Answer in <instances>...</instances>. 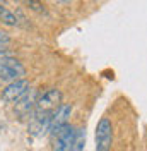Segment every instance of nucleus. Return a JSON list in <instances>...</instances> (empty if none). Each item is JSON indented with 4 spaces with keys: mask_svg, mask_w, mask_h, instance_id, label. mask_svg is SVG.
<instances>
[{
    "mask_svg": "<svg viewBox=\"0 0 147 151\" xmlns=\"http://www.w3.org/2000/svg\"><path fill=\"white\" fill-rule=\"evenodd\" d=\"M26 76V67L19 62L17 58L9 55H2L0 57V79L2 81H19V79H24Z\"/></svg>",
    "mask_w": 147,
    "mask_h": 151,
    "instance_id": "nucleus-1",
    "label": "nucleus"
},
{
    "mask_svg": "<svg viewBox=\"0 0 147 151\" xmlns=\"http://www.w3.org/2000/svg\"><path fill=\"white\" fill-rule=\"evenodd\" d=\"M77 134L79 129L72 124H65L64 127H60L53 136V150L55 151H72L77 141Z\"/></svg>",
    "mask_w": 147,
    "mask_h": 151,
    "instance_id": "nucleus-2",
    "label": "nucleus"
},
{
    "mask_svg": "<svg viewBox=\"0 0 147 151\" xmlns=\"http://www.w3.org/2000/svg\"><path fill=\"white\" fill-rule=\"evenodd\" d=\"M62 100H64V93L60 89H56V88H50V89L43 91V93L38 96L34 108H36V112H48L50 113V112H53V110H56L62 105Z\"/></svg>",
    "mask_w": 147,
    "mask_h": 151,
    "instance_id": "nucleus-3",
    "label": "nucleus"
},
{
    "mask_svg": "<svg viewBox=\"0 0 147 151\" xmlns=\"http://www.w3.org/2000/svg\"><path fill=\"white\" fill-rule=\"evenodd\" d=\"M113 146V124L103 117L96 125V151H110Z\"/></svg>",
    "mask_w": 147,
    "mask_h": 151,
    "instance_id": "nucleus-4",
    "label": "nucleus"
},
{
    "mask_svg": "<svg viewBox=\"0 0 147 151\" xmlns=\"http://www.w3.org/2000/svg\"><path fill=\"white\" fill-rule=\"evenodd\" d=\"M31 89L28 79H19V81H12L4 88L2 91V100L7 103H17L19 100L24 96Z\"/></svg>",
    "mask_w": 147,
    "mask_h": 151,
    "instance_id": "nucleus-5",
    "label": "nucleus"
},
{
    "mask_svg": "<svg viewBox=\"0 0 147 151\" xmlns=\"http://www.w3.org/2000/svg\"><path fill=\"white\" fill-rule=\"evenodd\" d=\"M70 113H72V105H69V103H62L56 110H53L48 132H50V134H55L60 127H64L65 124H69Z\"/></svg>",
    "mask_w": 147,
    "mask_h": 151,
    "instance_id": "nucleus-6",
    "label": "nucleus"
},
{
    "mask_svg": "<svg viewBox=\"0 0 147 151\" xmlns=\"http://www.w3.org/2000/svg\"><path fill=\"white\" fill-rule=\"evenodd\" d=\"M34 105H36V101L33 100V96H29V91H28V93L24 94V96H22V98L19 100L17 103H16V106H17V110H19L21 113L28 115L29 110H31V108H33Z\"/></svg>",
    "mask_w": 147,
    "mask_h": 151,
    "instance_id": "nucleus-7",
    "label": "nucleus"
},
{
    "mask_svg": "<svg viewBox=\"0 0 147 151\" xmlns=\"http://www.w3.org/2000/svg\"><path fill=\"white\" fill-rule=\"evenodd\" d=\"M0 22H4V24H7V26H17L19 21L16 17V14H12L7 7H4V5H0Z\"/></svg>",
    "mask_w": 147,
    "mask_h": 151,
    "instance_id": "nucleus-8",
    "label": "nucleus"
},
{
    "mask_svg": "<svg viewBox=\"0 0 147 151\" xmlns=\"http://www.w3.org/2000/svg\"><path fill=\"white\" fill-rule=\"evenodd\" d=\"M28 5H33L31 9L38 10V12H45V5H41L39 2H34V0H28Z\"/></svg>",
    "mask_w": 147,
    "mask_h": 151,
    "instance_id": "nucleus-9",
    "label": "nucleus"
},
{
    "mask_svg": "<svg viewBox=\"0 0 147 151\" xmlns=\"http://www.w3.org/2000/svg\"><path fill=\"white\" fill-rule=\"evenodd\" d=\"M5 47H7V45H4V43H0V53H2L4 50H5Z\"/></svg>",
    "mask_w": 147,
    "mask_h": 151,
    "instance_id": "nucleus-10",
    "label": "nucleus"
}]
</instances>
